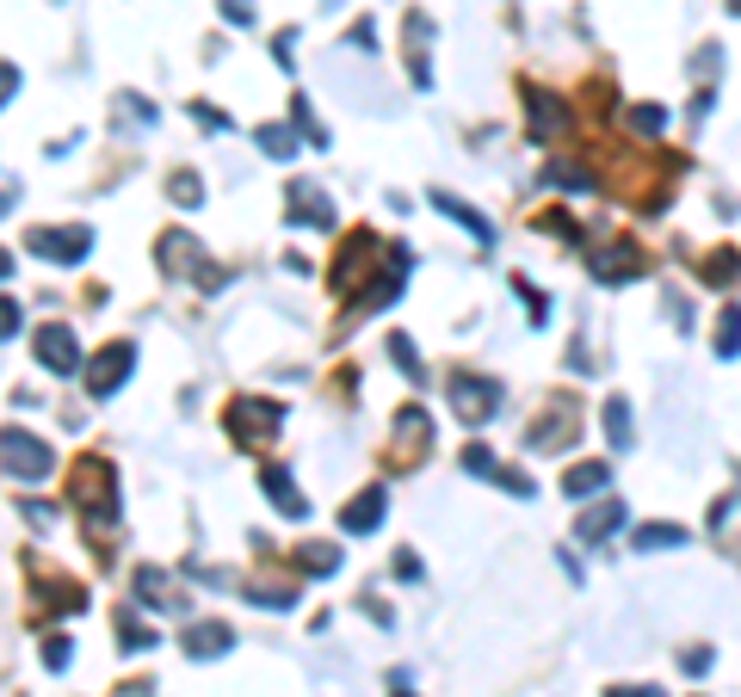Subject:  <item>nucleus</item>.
I'll use <instances>...</instances> for the list:
<instances>
[{
	"label": "nucleus",
	"instance_id": "aec40b11",
	"mask_svg": "<svg viewBox=\"0 0 741 697\" xmlns=\"http://www.w3.org/2000/svg\"><path fill=\"white\" fill-rule=\"evenodd\" d=\"M433 204H439V210H445V217H451V222H464V229H470L476 241H482V248H489V241H494L489 217H476L470 204H458V198H451V192H433Z\"/></svg>",
	"mask_w": 741,
	"mask_h": 697
},
{
	"label": "nucleus",
	"instance_id": "4c0bfd02",
	"mask_svg": "<svg viewBox=\"0 0 741 697\" xmlns=\"http://www.w3.org/2000/svg\"><path fill=\"white\" fill-rule=\"evenodd\" d=\"M612 697H667V691H655V685H618Z\"/></svg>",
	"mask_w": 741,
	"mask_h": 697
},
{
	"label": "nucleus",
	"instance_id": "f3484780",
	"mask_svg": "<svg viewBox=\"0 0 741 697\" xmlns=\"http://www.w3.org/2000/svg\"><path fill=\"white\" fill-rule=\"evenodd\" d=\"M383 512H390V507H383V488H364V494L352 500L347 512H340V531L364 537V531H378V525H383Z\"/></svg>",
	"mask_w": 741,
	"mask_h": 697
},
{
	"label": "nucleus",
	"instance_id": "39448f33",
	"mask_svg": "<svg viewBox=\"0 0 741 697\" xmlns=\"http://www.w3.org/2000/svg\"><path fill=\"white\" fill-rule=\"evenodd\" d=\"M451 407H458V420L482 426V420H494V407H501V383H489V377H470V371H458V377H451Z\"/></svg>",
	"mask_w": 741,
	"mask_h": 697
},
{
	"label": "nucleus",
	"instance_id": "c9c22d12",
	"mask_svg": "<svg viewBox=\"0 0 741 697\" xmlns=\"http://www.w3.org/2000/svg\"><path fill=\"white\" fill-rule=\"evenodd\" d=\"M222 13L236 19V25H248V19H253V0H222Z\"/></svg>",
	"mask_w": 741,
	"mask_h": 697
},
{
	"label": "nucleus",
	"instance_id": "bb28decb",
	"mask_svg": "<svg viewBox=\"0 0 741 697\" xmlns=\"http://www.w3.org/2000/svg\"><path fill=\"white\" fill-rule=\"evenodd\" d=\"M253 142H260L272 161H291V149H297V137H291L284 124H260V130H253Z\"/></svg>",
	"mask_w": 741,
	"mask_h": 697
},
{
	"label": "nucleus",
	"instance_id": "473e14b6",
	"mask_svg": "<svg viewBox=\"0 0 741 697\" xmlns=\"http://www.w3.org/2000/svg\"><path fill=\"white\" fill-rule=\"evenodd\" d=\"M44 666H50V673H63V666H68V635H50V642H44Z\"/></svg>",
	"mask_w": 741,
	"mask_h": 697
},
{
	"label": "nucleus",
	"instance_id": "4be33fe9",
	"mask_svg": "<svg viewBox=\"0 0 741 697\" xmlns=\"http://www.w3.org/2000/svg\"><path fill=\"white\" fill-rule=\"evenodd\" d=\"M679 543H686V525H662V519H655V525L636 531V549H643V556H655V549H679Z\"/></svg>",
	"mask_w": 741,
	"mask_h": 697
},
{
	"label": "nucleus",
	"instance_id": "cd10ccee",
	"mask_svg": "<svg viewBox=\"0 0 741 697\" xmlns=\"http://www.w3.org/2000/svg\"><path fill=\"white\" fill-rule=\"evenodd\" d=\"M167 192H174V198L186 204V210H198V204H205V179H198L192 167H179L174 179H167Z\"/></svg>",
	"mask_w": 741,
	"mask_h": 697
},
{
	"label": "nucleus",
	"instance_id": "f704fd0d",
	"mask_svg": "<svg viewBox=\"0 0 741 697\" xmlns=\"http://www.w3.org/2000/svg\"><path fill=\"white\" fill-rule=\"evenodd\" d=\"M13 94H19V68H13V63H0V106H7Z\"/></svg>",
	"mask_w": 741,
	"mask_h": 697
},
{
	"label": "nucleus",
	"instance_id": "2f4dec72",
	"mask_svg": "<svg viewBox=\"0 0 741 697\" xmlns=\"http://www.w3.org/2000/svg\"><path fill=\"white\" fill-rule=\"evenodd\" d=\"M19 322H25V309H19L13 296H0V340H13V334H19Z\"/></svg>",
	"mask_w": 741,
	"mask_h": 697
},
{
	"label": "nucleus",
	"instance_id": "a19ab883",
	"mask_svg": "<svg viewBox=\"0 0 741 697\" xmlns=\"http://www.w3.org/2000/svg\"><path fill=\"white\" fill-rule=\"evenodd\" d=\"M395 697H408V691H395Z\"/></svg>",
	"mask_w": 741,
	"mask_h": 697
},
{
	"label": "nucleus",
	"instance_id": "58836bf2",
	"mask_svg": "<svg viewBox=\"0 0 741 697\" xmlns=\"http://www.w3.org/2000/svg\"><path fill=\"white\" fill-rule=\"evenodd\" d=\"M0 279H13V253H0Z\"/></svg>",
	"mask_w": 741,
	"mask_h": 697
},
{
	"label": "nucleus",
	"instance_id": "393cba45",
	"mask_svg": "<svg viewBox=\"0 0 741 697\" xmlns=\"http://www.w3.org/2000/svg\"><path fill=\"white\" fill-rule=\"evenodd\" d=\"M297 568L303 574H334L340 568V549H334V543H297Z\"/></svg>",
	"mask_w": 741,
	"mask_h": 697
},
{
	"label": "nucleus",
	"instance_id": "f8f14e48",
	"mask_svg": "<svg viewBox=\"0 0 741 697\" xmlns=\"http://www.w3.org/2000/svg\"><path fill=\"white\" fill-rule=\"evenodd\" d=\"M137 599L149 605V611H186V592H179V580H167L161 568H137Z\"/></svg>",
	"mask_w": 741,
	"mask_h": 697
},
{
	"label": "nucleus",
	"instance_id": "20e7f679",
	"mask_svg": "<svg viewBox=\"0 0 741 697\" xmlns=\"http://www.w3.org/2000/svg\"><path fill=\"white\" fill-rule=\"evenodd\" d=\"M25 248L56 260V265H80L87 248H94V229H87V222H68V229H25Z\"/></svg>",
	"mask_w": 741,
	"mask_h": 697
},
{
	"label": "nucleus",
	"instance_id": "5701e85b",
	"mask_svg": "<svg viewBox=\"0 0 741 697\" xmlns=\"http://www.w3.org/2000/svg\"><path fill=\"white\" fill-rule=\"evenodd\" d=\"M118 642H124L130 654H149V649H155V630H149L137 611H118Z\"/></svg>",
	"mask_w": 741,
	"mask_h": 697
},
{
	"label": "nucleus",
	"instance_id": "ea45409f",
	"mask_svg": "<svg viewBox=\"0 0 741 697\" xmlns=\"http://www.w3.org/2000/svg\"><path fill=\"white\" fill-rule=\"evenodd\" d=\"M729 7H735V13H741V0H729Z\"/></svg>",
	"mask_w": 741,
	"mask_h": 697
},
{
	"label": "nucleus",
	"instance_id": "6ab92c4d",
	"mask_svg": "<svg viewBox=\"0 0 741 697\" xmlns=\"http://www.w3.org/2000/svg\"><path fill=\"white\" fill-rule=\"evenodd\" d=\"M606 481H612V464H575V469H563V494L587 500V494H600Z\"/></svg>",
	"mask_w": 741,
	"mask_h": 697
},
{
	"label": "nucleus",
	"instance_id": "7c9ffc66",
	"mask_svg": "<svg viewBox=\"0 0 741 697\" xmlns=\"http://www.w3.org/2000/svg\"><path fill=\"white\" fill-rule=\"evenodd\" d=\"M390 352H395V364H402V377H414V383H421V358H414V346L408 340H402V334H395V340H390Z\"/></svg>",
	"mask_w": 741,
	"mask_h": 697
},
{
	"label": "nucleus",
	"instance_id": "423d86ee",
	"mask_svg": "<svg viewBox=\"0 0 741 697\" xmlns=\"http://www.w3.org/2000/svg\"><path fill=\"white\" fill-rule=\"evenodd\" d=\"M37 364L44 371H56V377H75V364H80V346H75V327L68 322H44L37 327Z\"/></svg>",
	"mask_w": 741,
	"mask_h": 697
},
{
	"label": "nucleus",
	"instance_id": "dca6fc26",
	"mask_svg": "<svg viewBox=\"0 0 741 697\" xmlns=\"http://www.w3.org/2000/svg\"><path fill=\"white\" fill-rule=\"evenodd\" d=\"M260 481H266L272 507H279L284 519H303V512H309V500L297 494V481H291V469H284V464H266V469H260Z\"/></svg>",
	"mask_w": 741,
	"mask_h": 697
},
{
	"label": "nucleus",
	"instance_id": "1a4fd4ad",
	"mask_svg": "<svg viewBox=\"0 0 741 697\" xmlns=\"http://www.w3.org/2000/svg\"><path fill=\"white\" fill-rule=\"evenodd\" d=\"M575 433H581L575 402H551V414L532 426V450H563V445H575Z\"/></svg>",
	"mask_w": 741,
	"mask_h": 697
},
{
	"label": "nucleus",
	"instance_id": "b1692460",
	"mask_svg": "<svg viewBox=\"0 0 741 697\" xmlns=\"http://www.w3.org/2000/svg\"><path fill=\"white\" fill-rule=\"evenodd\" d=\"M606 438H612V450H631V438H636L631 402H606Z\"/></svg>",
	"mask_w": 741,
	"mask_h": 697
},
{
	"label": "nucleus",
	"instance_id": "4468645a",
	"mask_svg": "<svg viewBox=\"0 0 741 697\" xmlns=\"http://www.w3.org/2000/svg\"><path fill=\"white\" fill-rule=\"evenodd\" d=\"M426 438H433L426 414H421V407H402V420H395V445H390V464H414V445L426 450Z\"/></svg>",
	"mask_w": 741,
	"mask_h": 697
},
{
	"label": "nucleus",
	"instance_id": "c756f323",
	"mask_svg": "<svg viewBox=\"0 0 741 697\" xmlns=\"http://www.w3.org/2000/svg\"><path fill=\"white\" fill-rule=\"evenodd\" d=\"M741 272V260H729V248H717V260H705V279L710 284H729Z\"/></svg>",
	"mask_w": 741,
	"mask_h": 697
},
{
	"label": "nucleus",
	"instance_id": "f03ea898",
	"mask_svg": "<svg viewBox=\"0 0 741 697\" xmlns=\"http://www.w3.org/2000/svg\"><path fill=\"white\" fill-rule=\"evenodd\" d=\"M0 469H7V476H19V481H44L50 469H56V457H50L44 438L7 426V433H0Z\"/></svg>",
	"mask_w": 741,
	"mask_h": 697
},
{
	"label": "nucleus",
	"instance_id": "e433bc0d",
	"mask_svg": "<svg viewBox=\"0 0 741 697\" xmlns=\"http://www.w3.org/2000/svg\"><path fill=\"white\" fill-rule=\"evenodd\" d=\"M395 580H421V562H414V556H395Z\"/></svg>",
	"mask_w": 741,
	"mask_h": 697
},
{
	"label": "nucleus",
	"instance_id": "0eeeda50",
	"mask_svg": "<svg viewBox=\"0 0 741 697\" xmlns=\"http://www.w3.org/2000/svg\"><path fill=\"white\" fill-rule=\"evenodd\" d=\"M130 371H137V346H124V340L106 346V352H99L94 364H87V395H94V402H106V395H111L118 383H124Z\"/></svg>",
	"mask_w": 741,
	"mask_h": 697
},
{
	"label": "nucleus",
	"instance_id": "9d476101",
	"mask_svg": "<svg viewBox=\"0 0 741 697\" xmlns=\"http://www.w3.org/2000/svg\"><path fill=\"white\" fill-rule=\"evenodd\" d=\"M378 260V241H371V229H359V235H347V248H340V260L328 265V284L340 296L352 291V279H359V265H371Z\"/></svg>",
	"mask_w": 741,
	"mask_h": 697
},
{
	"label": "nucleus",
	"instance_id": "f257e3e1",
	"mask_svg": "<svg viewBox=\"0 0 741 697\" xmlns=\"http://www.w3.org/2000/svg\"><path fill=\"white\" fill-rule=\"evenodd\" d=\"M68 500L87 512L94 531H106L111 519H118V476H111L106 457H80V464L68 469Z\"/></svg>",
	"mask_w": 741,
	"mask_h": 697
},
{
	"label": "nucleus",
	"instance_id": "ddd939ff",
	"mask_svg": "<svg viewBox=\"0 0 741 697\" xmlns=\"http://www.w3.org/2000/svg\"><path fill=\"white\" fill-rule=\"evenodd\" d=\"M229 642H236L229 623H192V630L179 635V649H186L192 661H217V654H229Z\"/></svg>",
	"mask_w": 741,
	"mask_h": 697
},
{
	"label": "nucleus",
	"instance_id": "a211bd4d",
	"mask_svg": "<svg viewBox=\"0 0 741 697\" xmlns=\"http://www.w3.org/2000/svg\"><path fill=\"white\" fill-rule=\"evenodd\" d=\"M525 99H532V137H537V142L551 137V130H563V124H568V106H563V99H556V94H544V87H532V94H525Z\"/></svg>",
	"mask_w": 741,
	"mask_h": 697
},
{
	"label": "nucleus",
	"instance_id": "a878e982",
	"mask_svg": "<svg viewBox=\"0 0 741 697\" xmlns=\"http://www.w3.org/2000/svg\"><path fill=\"white\" fill-rule=\"evenodd\" d=\"M624 124H631L636 137H662V130H667V106H631V111H624Z\"/></svg>",
	"mask_w": 741,
	"mask_h": 697
},
{
	"label": "nucleus",
	"instance_id": "2eb2a0df",
	"mask_svg": "<svg viewBox=\"0 0 741 697\" xmlns=\"http://www.w3.org/2000/svg\"><path fill=\"white\" fill-rule=\"evenodd\" d=\"M618 525H624V500H600V507H587L581 519H575V537H581V543H606Z\"/></svg>",
	"mask_w": 741,
	"mask_h": 697
},
{
	"label": "nucleus",
	"instance_id": "c85d7f7f",
	"mask_svg": "<svg viewBox=\"0 0 741 697\" xmlns=\"http://www.w3.org/2000/svg\"><path fill=\"white\" fill-rule=\"evenodd\" d=\"M464 469H470V476H489V481H494V469H501V464H494V450H489V445H470V450H464Z\"/></svg>",
	"mask_w": 741,
	"mask_h": 697
},
{
	"label": "nucleus",
	"instance_id": "7ed1b4c3",
	"mask_svg": "<svg viewBox=\"0 0 741 697\" xmlns=\"http://www.w3.org/2000/svg\"><path fill=\"white\" fill-rule=\"evenodd\" d=\"M279 420H284L279 402H253V395H241V402H229L222 426H229V438H236L241 450H253L266 433H279Z\"/></svg>",
	"mask_w": 741,
	"mask_h": 697
},
{
	"label": "nucleus",
	"instance_id": "6e6552de",
	"mask_svg": "<svg viewBox=\"0 0 741 697\" xmlns=\"http://www.w3.org/2000/svg\"><path fill=\"white\" fill-rule=\"evenodd\" d=\"M161 265H167V272H192L205 291H217V284H222L217 265L198 260V241H192V235H167V241H161Z\"/></svg>",
	"mask_w": 741,
	"mask_h": 697
},
{
	"label": "nucleus",
	"instance_id": "9b49d317",
	"mask_svg": "<svg viewBox=\"0 0 741 697\" xmlns=\"http://www.w3.org/2000/svg\"><path fill=\"white\" fill-rule=\"evenodd\" d=\"M291 222H303V229H328V222H334L328 192L309 186V179H297V186H291Z\"/></svg>",
	"mask_w": 741,
	"mask_h": 697
},
{
	"label": "nucleus",
	"instance_id": "72a5a7b5",
	"mask_svg": "<svg viewBox=\"0 0 741 697\" xmlns=\"http://www.w3.org/2000/svg\"><path fill=\"white\" fill-rule=\"evenodd\" d=\"M710 661H717V654H710V649H686V654H679V666H686L693 679H698V673H710Z\"/></svg>",
	"mask_w": 741,
	"mask_h": 697
},
{
	"label": "nucleus",
	"instance_id": "412c9836",
	"mask_svg": "<svg viewBox=\"0 0 741 697\" xmlns=\"http://www.w3.org/2000/svg\"><path fill=\"white\" fill-rule=\"evenodd\" d=\"M717 358H741V303H723L717 315Z\"/></svg>",
	"mask_w": 741,
	"mask_h": 697
}]
</instances>
